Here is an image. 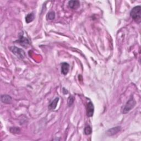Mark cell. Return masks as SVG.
<instances>
[{
	"label": "cell",
	"mask_w": 141,
	"mask_h": 141,
	"mask_svg": "<svg viewBox=\"0 0 141 141\" xmlns=\"http://www.w3.org/2000/svg\"><path fill=\"white\" fill-rule=\"evenodd\" d=\"M130 15L135 22L139 23L141 21V7L138 6L133 7L130 12Z\"/></svg>",
	"instance_id": "6da1fadb"
},
{
	"label": "cell",
	"mask_w": 141,
	"mask_h": 141,
	"mask_svg": "<svg viewBox=\"0 0 141 141\" xmlns=\"http://www.w3.org/2000/svg\"><path fill=\"white\" fill-rule=\"evenodd\" d=\"M9 49L19 58L24 59L26 57L25 52L23 49H21V48H20L15 46H13L10 47Z\"/></svg>",
	"instance_id": "7a4b0ae2"
},
{
	"label": "cell",
	"mask_w": 141,
	"mask_h": 141,
	"mask_svg": "<svg viewBox=\"0 0 141 141\" xmlns=\"http://www.w3.org/2000/svg\"><path fill=\"white\" fill-rule=\"evenodd\" d=\"M135 104H136V102H135V100L133 97H132L131 98H130L128 100L126 105H124L122 110V112L124 113V114H126V113H128L130 110H131L133 109L135 106Z\"/></svg>",
	"instance_id": "3957f363"
},
{
	"label": "cell",
	"mask_w": 141,
	"mask_h": 141,
	"mask_svg": "<svg viewBox=\"0 0 141 141\" xmlns=\"http://www.w3.org/2000/svg\"><path fill=\"white\" fill-rule=\"evenodd\" d=\"M18 42L24 47H28L29 46V40L26 37L23 36V35L19 36V38L18 40Z\"/></svg>",
	"instance_id": "277c9868"
},
{
	"label": "cell",
	"mask_w": 141,
	"mask_h": 141,
	"mask_svg": "<svg viewBox=\"0 0 141 141\" xmlns=\"http://www.w3.org/2000/svg\"><path fill=\"white\" fill-rule=\"evenodd\" d=\"M121 130V126H117L115 127H112L109 129H108L106 134L109 136H112V135H115L117 133H118L119 132H120Z\"/></svg>",
	"instance_id": "5b68a950"
},
{
	"label": "cell",
	"mask_w": 141,
	"mask_h": 141,
	"mask_svg": "<svg viewBox=\"0 0 141 141\" xmlns=\"http://www.w3.org/2000/svg\"><path fill=\"white\" fill-rule=\"evenodd\" d=\"M94 105L91 101H89L87 104V107H86V113L88 117H91L93 115L94 113Z\"/></svg>",
	"instance_id": "8992f818"
},
{
	"label": "cell",
	"mask_w": 141,
	"mask_h": 141,
	"mask_svg": "<svg viewBox=\"0 0 141 141\" xmlns=\"http://www.w3.org/2000/svg\"><path fill=\"white\" fill-rule=\"evenodd\" d=\"M68 4L70 8L75 9L79 7L80 2L79 1H77V0H75V1H69Z\"/></svg>",
	"instance_id": "52a82bcc"
},
{
	"label": "cell",
	"mask_w": 141,
	"mask_h": 141,
	"mask_svg": "<svg viewBox=\"0 0 141 141\" xmlns=\"http://www.w3.org/2000/svg\"><path fill=\"white\" fill-rule=\"evenodd\" d=\"M1 100L4 104H10L12 102V97L9 95H2Z\"/></svg>",
	"instance_id": "ba28073f"
},
{
	"label": "cell",
	"mask_w": 141,
	"mask_h": 141,
	"mask_svg": "<svg viewBox=\"0 0 141 141\" xmlns=\"http://www.w3.org/2000/svg\"><path fill=\"white\" fill-rule=\"evenodd\" d=\"M69 65L68 63L66 62H63L61 64V73L63 74L66 75L69 71Z\"/></svg>",
	"instance_id": "9c48e42d"
},
{
	"label": "cell",
	"mask_w": 141,
	"mask_h": 141,
	"mask_svg": "<svg viewBox=\"0 0 141 141\" xmlns=\"http://www.w3.org/2000/svg\"><path fill=\"white\" fill-rule=\"evenodd\" d=\"M59 100L58 97H56V98L54 99L51 103L50 105L48 106V109L50 110H53L56 109V107L57 106V105L58 104V102Z\"/></svg>",
	"instance_id": "30bf717a"
},
{
	"label": "cell",
	"mask_w": 141,
	"mask_h": 141,
	"mask_svg": "<svg viewBox=\"0 0 141 141\" xmlns=\"http://www.w3.org/2000/svg\"><path fill=\"white\" fill-rule=\"evenodd\" d=\"M34 18H35V15H34V14L33 13H31L28 14L25 17L26 23H29L31 22L32 21L34 20Z\"/></svg>",
	"instance_id": "8fae6325"
},
{
	"label": "cell",
	"mask_w": 141,
	"mask_h": 141,
	"mask_svg": "<svg viewBox=\"0 0 141 141\" xmlns=\"http://www.w3.org/2000/svg\"><path fill=\"white\" fill-rule=\"evenodd\" d=\"M55 18V13L53 11H50L46 15V19L48 20H52Z\"/></svg>",
	"instance_id": "7c38bea8"
},
{
	"label": "cell",
	"mask_w": 141,
	"mask_h": 141,
	"mask_svg": "<svg viewBox=\"0 0 141 141\" xmlns=\"http://www.w3.org/2000/svg\"><path fill=\"white\" fill-rule=\"evenodd\" d=\"M9 131L12 133H19L20 132V129L18 127H10Z\"/></svg>",
	"instance_id": "4fadbf2b"
},
{
	"label": "cell",
	"mask_w": 141,
	"mask_h": 141,
	"mask_svg": "<svg viewBox=\"0 0 141 141\" xmlns=\"http://www.w3.org/2000/svg\"><path fill=\"white\" fill-rule=\"evenodd\" d=\"M92 132V129L90 126H86L84 128V133L86 135H89Z\"/></svg>",
	"instance_id": "5bb4252c"
},
{
	"label": "cell",
	"mask_w": 141,
	"mask_h": 141,
	"mask_svg": "<svg viewBox=\"0 0 141 141\" xmlns=\"http://www.w3.org/2000/svg\"><path fill=\"white\" fill-rule=\"evenodd\" d=\"M74 97L72 96H69L67 100V104L68 106H71L74 102Z\"/></svg>",
	"instance_id": "9a60e30c"
}]
</instances>
